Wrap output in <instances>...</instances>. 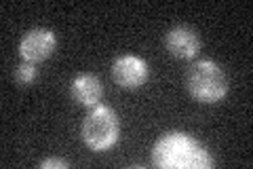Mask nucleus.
Returning <instances> with one entry per match:
<instances>
[{
	"label": "nucleus",
	"mask_w": 253,
	"mask_h": 169,
	"mask_svg": "<svg viewBox=\"0 0 253 169\" xmlns=\"http://www.w3.org/2000/svg\"><path fill=\"white\" fill-rule=\"evenodd\" d=\"M152 163L161 169H209L215 165V161L192 135L171 131L154 144Z\"/></svg>",
	"instance_id": "f257e3e1"
},
{
	"label": "nucleus",
	"mask_w": 253,
	"mask_h": 169,
	"mask_svg": "<svg viewBox=\"0 0 253 169\" xmlns=\"http://www.w3.org/2000/svg\"><path fill=\"white\" fill-rule=\"evenodd\" d=\"M188 91L203 104H215L228 93V78L215 61L201 59L188 72Z\"/></svg>",
	"instance_id": "f03ea898"
},
{
	"label": "nucleus",
	"mask_w": 253,
	"mask_h": 169,
	"mask_svg": "<svg viewBox=\"0 0 253 169\" xmlns=\"http://www.w3.org/2000/svg\"><path fill=\"white\" fill-rule=\"evenodd\" d=\"M121 123L110 106H93L83 123V140L93 150H108L118 142Z\"/></svg>",
	"instance_id": "7ed1b4c3"
},
{
	"label": "nucleus",
	"mask_w": 253,
	"mask_h": 169,
	"mask_svg": "<svg viewBox=\"0 0 253 169\" xmlns=\"http://www.w3.org/2000/svg\"><path fill=\"white\" fill-rule=\"evenodd\" d=\"M55 47H57V36L46 28H36V30H30L28 34L21 38L19 53H21L23 61L38 63V61H44L46 57H51Z\"/></svg>",
	"instance_id": "20e7f679"
},
{
	"label": "nucleus",
	"mask_w": 253,
	"mask_h": 169,
	"mask_svg": "<svg viewBox=\"0 0 253 169\" xmlns=\"http://www.w3.org/2000/svg\"><path fill=\"white\" fill-rule=\"evenodd\" d=\"M112 76L123 89H137L148 80V63L137 55H121L112 63Z\"/></svg>",
	"instance_id": "39448f33"
},
{
	"label": "nucleus",
	"mask_w": 253,
	"mask_h": 169,
	"mask_svg": "<svg viewBox=\"0 0 253 169\" xmlns=\"http://www.w3.org/2000/svg\"><path fill=\"white\" fill-rule=\"evenodd\" d=\"M165 45H167V51L173 57H179V59H194L201 49L199 34L188 26L171 28L167 32V38H165Z\"/></svg>",
	"instance_id": "423d86ee"
},
{
	"label": "nucleus",
	"mask_w": 253,
	"mask_h": 169,
	"mask_svg": "<svg viewBox=\"0 0 253 169\" xmlns=\"http://www.w3.org/2000/svg\"><path fill=\"white\" fill-rule=\"evenodd\" d=\"M101 80L95 74H81L72 80V98L83 104V106H97V102L101 100Z\"/></svg>",
	"instance_id": "0eeeda50"
},
{
	"label": "nucleus",
	"mask_w": 253,
	"mask_h": 169,
	"mask_svg": "<svg viewBox=\"0 0 253 169\" xmlns=\"http://www.w3.org/2000/svg\"><path fill=\"white\" fill-rule=\"evenodd\" d=\"M36 76H38V68H36V63L23 61V63H19V66L15 68V80H17V85H21V87L32 85V83L36 80Z\"/></svg>",
	"instance_id": "6e6552de"
},
{
	"label": "nucleus",
	"mask_w": 253,
	"mask_h": 169,
	"mask_svg": "<svg viewBox=\"0 0 253 169\" xmlns=\"http://www.w3.org/2000/svg\"><path fill=\"white\" fill-rule=\"evenodd\" d=\"M41 167L42 169H51V167H63V169H68L70 163H68V161H63V159H46V161H41Z\"/></svg>",
	"instance_id": "1a4fd4ad"
}]
</instances>
